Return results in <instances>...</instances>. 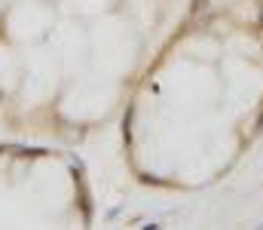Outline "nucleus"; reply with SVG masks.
<instances>
[{"label":"nucleus","mask_w":263,"mask_h":230,"mask_svg":"<svg viewBox=\"0 0 263 230\" xmlns=\"http://www.w3.org/2000/svg\"><path fill=\"white\" fill-rule=\"evenodd\" d=\"M0 153H18V156H46V148H25V145H0Z\"/></svg>","instance_id":"1"},{"label":"nucleus","mask_w":263,"mask_h":230,"mask_svg":"<svg viewBox=\"0 0 263 230\" xmlns=\"http://www.w3.org/2000/svg\"><path fill=\"white\" fill-rule=\"evenodd\" d=\"M0 101H3V89H0Z\"/></svg>","instance_id":"2"}]
</instances>
